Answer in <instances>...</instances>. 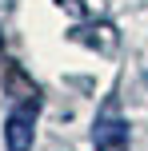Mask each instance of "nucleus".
<instances>
[{
    "label": "nucleus",
    "mask_w": 148,
    "mask_h": 151,
    "mask_svg": "<svg viewBox=\"0 0 148 151\" xmlns=\"http://www.w3.org/2000/svg\"><path fill=\"white\" fill-rule=\"evenodd\" d=\"M32 139H36V99L12 107L4 119V147L8 151H32Z\"/></svg>",
    "instance_id": "f03ea898"
},
{
    "label": "nucleus",
    "mask_w": 148,
    "mask_h": 151,
    "mask_svg": "<svg viewBox=\"0 0 148 151\" xmlns=\"http://www.w3.org/2000/svg\"><path fill=\"white\" fill-rule=\"evenodd\" d=\"M128 119H120L116 104H104V111L92 123V143L96 151H128Z\"/></svg>",
    "instance_id": "f257e3e1"
}]
</instances>
